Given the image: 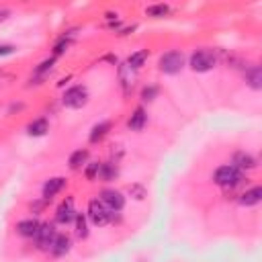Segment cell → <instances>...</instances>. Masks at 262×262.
Instances as JSON below:
<instances>
[{"label":"cell","instance_id":"cell-1","mask_svg":"<svg viewBox=\"0 0 262 262\" xmlns=\"http://www.w3.org/2000/svg\"><path fill=\"white\" fill-rule=\"evenodd\" d=\"M213 182L219 184L221 189H236L244 182V172H240L238 168H234L232 164H226V166H219L213 174Z\"/></svg>","mask_w":262,"mask_h":262},{"label":"cell","instance_id":"cell-2","mask_svg":"<svg viewBox=\"0 0 262 262\" xmlns=\"http://www.w3.org/2000/svg\"><path fill=\"white\" fill-rule=\"evenodd\" d=\"M86 219L96 226V228H102L111 223V211L107 207H104V203L100 199H90L88 201V213H86Z\"/></svg>","mask_w":262,"mask_h":262},{"label":"cell","instance_id":"cell-3","mask_svg":"<svg viewBox=\"0 0 262 262\" xmlns=\"http://www.w3.org/2000/svg\"><path fill=\"white\" fill-rule=\"evenodd\" d=\"M182 66H184V56H182V51H178V49L166 51V54L160 58V62H158V68L164 74H178L182 70Z\"/></svg>","mask_w":262,"mask_h":262},{"label":"cell","instance_id":"cell-4","mask_svg":"<svg viewBox=\"0 0 262 262\" xmlns=\"http://www.w3.org/2000/svg\"><path fill=\"white\" fill-rule=\"evenodd\" d=\"M215 64H217V58L209 49H197L191 56V68L195 72H209L215 68Z\"/></svg>","mask_w":262,"mask_h":262},{"label":"cell","instance_id":"cell-5","mask_svg":"<svg viewBox=\"0 0 262 262\" xmlns=\"http://www.w3.org/2000/svg\"><path fill=\"white\" fill-rule=\"evenodd\" d=\"M62 102H64V107H68V109H82L84 104L88 102V90H86V86H72V88H68L64 92Z\"/></svg>","mask_w":262,"mask_h":262},{"label":"cell","instance_id":"cell-6","mask_svg":"<svg viewBox=\"0 0 262 262\" xmlns=\"http://www.w3.org/2000/svg\"><path fill=\"white\" fill-rule=\"evenodd\" d=\"M56 226L54 223H41L39 230H37V236H35V242H37V248L39 250H51V246H54L56 242Z\"/></svg>","mask_w":262,"mask_h":262},{"label":"cell","instance_id":"cell-7","mask_svg":"<svg viewBox=\"0 0 262 262\" xmlns=\"http://www.w3.org/2000/svg\"><path fill=\"white\" fill-rule=\"evenodd\" d=\"M100 201L104 203V207H107L111 213H119L121 209L125 207V197H123V193H119V191H115V189H104V191L100 193Z\"/></svg>","mask_w":262,"mask_h":262},{"label":"cell","instance_id":"cell-8","mask_svg":"<svg viewBox=\"0 0 262 262\" xmlns=\"http://www.w3.org/2000/svg\"><path fill=\"white\" fill-rule=\"evenodd\" d=\"M76 217V209H74V199L72 197H66L58 209H56V221L62 223V226H68L70 221H74Z\"/></svg>","mask_w":262,"mask_h":262},{"label":"cell","instance_id":"cell-9","mask_svg":"<svg viewBox=\"0 0 262 262\" xmlns=\"http://www.w3.org/2000/svg\"><path fill=\"white\" fill-rule=\"evenodd\" d=\"M234 168H238L240 172H246V170H254L258 166V160L254 158L252 154H246V152H238L234 156Z\"/></svg>","mask_w":262,"mask_h":262},{"label":"cell","instance_id":"cell-10","mask_svg":"<svg viewBox=\"0 0 262 262\" xmlns=\"http://www.w3.org/2000/svg\"><path fill=\"white\" fill-rule=\"evenodd\" d=\"M64 186H66V178H62V176L49 178V180L43 184V201H51Z\"/></svg>","mask_w":262,"mask_h":262},{"label":"cell","instance_id":"cell-11","mask_svg":"<svg viewBox=\"0 0 262 262\" xmlns=\"http://www.w3.org/2000/svg\"><path fill=\"white\" fill-rule=\"evenodd\" d=\"M145 123H147V113H145L143 107H137L133 111V115L129 117V121H127V125H129L131 131H141L145 127Z\"/></svg>","mask_w":262,"mask_h":262},{"label":"cell","instance_id":"cell-12","mask_svg":"<svg viewBox=\"0 0 262 262\" xmlns=\"http://www.w3.org/2000/svg\"><path fill=\"white\" fill-rule=\"evenodd\" d=\"M39 226H41V223H39L37 219H23V221L17 223V234L23 236V238H35Z\"/></svg>","mask_w":262,"mask_h":262},{"label":"cell","instance_id":"cell-13","mask_svg":"<svg viewBox=\"0 0 262 262\" xmlns=\"http://www.w3.org/2000/svg\"><path fill=\"white\" fill-rule=\"evenodd\" d=\"M262 201V189L260 186H252V189H248L242 197H240V205H244V207H254V205H258Z\"/></svg>","mask_w":262,"mask_h":262},{"label":"cell","instance_id":"cell-14","mask_svg":"<svg viewBox=\"0 0 262 262\" xmlns=\"http://www.w3.org/2000/svg\"><path fill=\"white\" fill-rule=\"evenodd\" d=\"M70 246H72L70 236H66V234H58V236H56L54 246H51V254H54V256H64V254L70 250Z\"/></svg>","mask_w":262,"mask_h":262},{"label":"cell","instance_id":"cell-15","mask_svg":"<svg viewBox=\"0 0 262 262\" xmlns=\"http://www.w3.org/2000/svg\"><path fill=\"white\" fill-rule=\"evenodd\" d=\"M117 176H119L117 164H113V162H104V164H100V170H98V178H100V180L109 182V180H115Z\"/></svg>","mask_w":262,"mask_h":262},{"label":"cell","instance_id":"cell-16","mask_svg":"<svg viewBox=\"0 0 262 262\" xmlns=\"http://www.w3.org/2000/svg\"><path fill=\"white\" fill-rule=\"evenodd\" d=\"M88 156H90L88 149H76V152L70 156V160H68L70 168H72V170H80V168L88 162Z\"/></svg>","mask_w":262,"mask_h":262},{"label":"cell","instance_id":"cell-17","mask_svg":"<svg viewBox=\"0 0 262 262\" xmlns=\"http://www.w3.org/2000/svg\"><path fill=\"white\" fill-rule=\"evenodd\" d=\"M47 129H49V123H47V119H45V117H41V119H35V121H31V123H29L27 133H29V135H33V137H41V135H45V133H47Z\"/></svg>","mask_w":262,"mask_h":262},{"label":"cell","instance_id":"cell-18","mask_svg":"<svg viewBox=\"0 0 262 262\" xmlns=\"http://www.w3.org/2000/svg\"><path fill=\"white\" fill-rule=\"evenodd\" d=\"M109 129H111V123H109V121H100V123H96V125L92 127V131H90V135H88L90 143H98L104 135L109 133Z\"/></svg>","mask_w":262,"mask_h":262},{"label":"cell","instance_id":"cell-19","mask_svg":"<svg viewBox=\"0 0 262 262\" xmlns=\"http://www.w3.org/2000/svg\"><path fill=\"white\" fill-rule=\"evenodd\" d=\"M119 80H121V88H123V94L127 96L133 88V78H131V70L127 68V64L119 66Z\"/></svg>","mask_w":262,"mask_h":262},{"label":"cell","instance_id":"cell-20","mask_svg":"<svg viewBox=\"0 0 262 262\" xmlns=\"http://www.w3.org/2000/svg\"><path fill=\"white\" fill-rule=\"evenodd\" d=\"M246 80H248V84H250L254 90H260V88H262V70H260V66H252V68L246 72Z\"/></svg>","mask_w":262,"mask_h":262},{"label":"cell","instance_id":"cell-21","mask_svg":"<svg viewBox=\"0 0 262 262\" xmlns=\"http://www.w3.org/2000/svg\"><path fill=\"white\" fill-rule=\"evenodd\" d=\"M145 60H147V49H139V51H135V54L129 56L127 68H129V70H139Z\"/></svg>","mask_w":262,"mask_h":262},{"label":"cell","instance_id":"cell-22","mask_svg":"<svg viewBox=\"0 0 262 262\" xmlns=\"http://www.w3.org/2000/svg\"><path fill=\"white\" fill-rule=\"evenodd\" d=\"M74 221H76V236H78L80 240H86V238H88V219H86V215L76 213Z\"/></svg>","mask_w":262,"mask_h":262},{"label":"cell","instance_id":"cell-23","mask_svg":"<svg viewBox=\"0 0 262 262\" xmlns=\"http://www.w3.org/2000/svg\"><path fill=\"white\" fill-rule=\"evenodd\" d=\"M147 17H154V19H162L166 15H170V7L168 5H154V7H147L145 9Z\"/></svg>","mask_w":262,"mask_h":262},{"label":"cell","instance_id":"cell-24","mask_svg":"<svg viewBox=\"0 0 262 262\" xmlns=\"http://www.w3.org/2000/svg\"><path fill=\"white\" fill-rule=\"evenodd\" d=\"M127 193H129V197H133L135 201H143L145 197H147V191H145V186L143 184H129L127 186Z\"/></svg>","mask_w":262,"mask_h":262},{"label":"cell","instance_id":"cell-25","mask_svg":"<svg viewBox=\"0 0 262 262\" xmlns=\"http://www.w3.org/2000/svg\"><path fill=\"white\" fill-rule=\"evenodd\" d=\"M158 92H160L158 86H154V84H152V86H145V88L141 90V100H143V102H152L156 96H158Z\"/></svg>","mask_w":262,"mask_h":262},{"label":"cell","instance_id":"cell-26","mask_svg":"<svg viewBox=\"0 0 262 262\" xmlns=\"http://www.w3.org/2000/svg\"><path fill=\"white\" fill-rule=\"evenodd\" d=\"M54 64H56V58H47V60H43V62L35 68V76H43L45 72H49L51 68H54Z\"/></svg>","mask_w":262,"mask_h":262},{"label":"cell","instance_id":"cell-27","mask_svg":"<svg viewBox=\"0 0 262 262\" xmlns=\"http://www.w3.org/2000/svg\"><path fill=\"white\" fill-rule=\"evenodd\" d=\"M98 170H100V164H98V162H88V166H86V170H84V176H86L88 180H96V178H98Z\"/></svg>","mask_w":262,"mask_h":262},{"label":"cell","instance_id":"cell-28","mask_svg":"<svg viewBox=\"0 0 262 262\" xmlns=\"http://www.w3.org/2000/svg\"><path fill=\"white\" fill-rule=\"evenodd\" d=\"M68 47H70V39H68V37L64 35V37H62V39H60V41L56 43V47H54V58L62 56V54H64V51H66Z\"/></svg>","mask_w":262,"mask_h":262},{"label":"cell","instance_id":"cell-29","mask_svg":"<svg viewBox=\"0 0 262 262\" xmlns=\"http://www.w3.org/2000/svg\"><path fill=\"white\" fill-rule=\"evenodd\" d=\"M15 45H0V58L3 56H11V54H15Z\"/></svg>","mask_w":262,"mask_h":262},{"label":"cell","instance_id":"cell-30","mask_svg":"<svg viewBox=\"0 0 262 262\" xmlns=\"http://www.w3.org/2000/svg\"><path fill=\"white\" fill-rule=\"evenodd\" d=\"M47 201H37V203H31V211H41V209L45 207Z\"/></svg>","mask_w":262,"mask_h":262},{"label":"cell","instance_id":"cell-31","mask_svg":"<svg viewBox=\"0 0 262 262\" xmlns=\"http://www.w3.org/2000/svg\"><path fill=\"white\" fill-rule=\"evenodd\" d=\"M7 15H11V11H3V13H0V21H5Z\"/></svg>","mask_w":262,"mask_h":262}]
</instances>
